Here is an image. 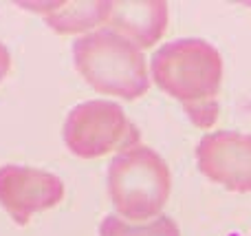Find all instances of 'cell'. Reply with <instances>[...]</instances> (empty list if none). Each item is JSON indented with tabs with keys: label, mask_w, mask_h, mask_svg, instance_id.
Returning <instances> with one entry per match:
<instances>
[{
	"label": "cell",
	"mask_w": 251,
	"mask_h": 236,
	"mask_svg": "<svg viewBox=\"0 0 251 236\" xmlns=\"http://www.w3.org/2000/svg\"><path fill=\"white\" fill-rule=\"evenodd\" d=\"M9 69H11V53H9V49L4 47L2 42H0V82L7 78Z\"/></svg>",
	"instance_id": "cell-10"
},
{
	"label": "cell",
	"mask_w": 251,
	"mask_h": 236,
	"mask_svg": "<svg viewBox=\"0 0 251 236\" xmlns=\"http://www.w3.org/2000/svg\"><path fill=\"white\" fill-rule=\"evenodd\" d=\"M100 236H181V232L170 216H156L150 223L130 225L124 219L110 214L101 221Z\"/></svg>",
	"instance_id": "cell-9"
},
{
	"label": "cell",
	"mask_w": 251,
	"mask_h": 236,
	"mask_svg": "<svg viewBox=\"0 0 251 236\" xmlns=\"http://www.w3.org/2000/svg\"><path fill=\"white\" fill-rule=\"evenodd\" d=\"M199 168L209 181L234 192H251V135L212 132L199 141Z\"/></svg>",
	"instance_id": "cell-6"
},
{
	"label": "cell",
	"mask_w": 251,
	"mask_h": 236,
	"mask_svg": "<svg viewBox=\"0 0 251 236\" xmlns=\"http://www.w3.org/2000/svg\"><path fill=\"white\" fill-rule=\"evenodd\" d=\"M168 25L165 2H113L106 29L124 35L137 49H148L163 35Z\"/></svg>",
	"instance_id": "cell-7"
},
{
	"label": "cell",
	"mask_w": 251,
	"mask_h": 236,
	"mask_svg": "<svg viewBox=\"0 0 251 236\" xmlns=\"http://www.w3.org/2000/svg\"><path fill=\"white\" fill-rule=\"evenodd\" d=\"M64 199V184L47 170L25 166L0 168V206L18 225H26L35 212L55 208Z\"/></svg>",
	"instance_id": "cell-5"
},
{
	"label": "cell",
	"mask_w": 251,
	"mask_h": 236,
	"mask_svg": "<svg viewBox=\"0 0 251 236\" xmlns=\"http://www.w3.org/2000/svg\"><path fill=\"white\" fill-rule=\"evenodd\" d=\"M139 131L122 110L108 100L77 104L64 122V144L75 157L97 159L108 153H124L139 144Z\"/></svg>",
	"instance_id": "cell-4"
},
{
	"label": "cell",
	"mask_w": 251,
	"mask_h": 236,
	"mask_svg": "<svg viewBox=\"0 0 251 236\" xmlns=\"http://www.w3.org/2000/svg\"><path fill=\"white\" fill-rule=\"evenodd\" d=\"M152 79L181 102L194 126L207 131L216 124L223 82V57L216 47L199 38L163 44L152 55Z\"/></svg>",
	"instance_id": "cell-1"
},
{
	"label": "cell",
	"mask_w": 251,
	"mask_h": 236,
	"mask_svg": "<svg viewBox=\"0 0 251 236\" xmlns=\"http://www.w3.org/2000/svg\"><path fill=\"white\" fill-rule=\"evenodd\" d=\"M168 163L152 148L137 144L119 153L108 168V192L117 214L143 223L161 214L170 199Z\"/></svg>",
	"instance_id": "cell-3"
},
{
	"label": "cell",
	"mask_w": 251,
	"mask_h": 236,
	"mask_svg": "<svg viewBox=\"0 0 251 236\" xmlns=\"http://www.w3.org/2000/svg\"><path fill=\"white\" fill-rule=\"evenodd\" d=\"M47 9H35L44 13V20L57 33H79L95 25L108 22L113 2H49Z\"/></svg>",
	"instance_id": "cell-8"
},
{
	"label": "cell",
	"mask_w": 251,
	"mask_h": 236,
	"mask_svg": "<svg viewBox=\"0 0 251 236\" xmlns=\"http://www.w3.org/2000/svg\"><path fill=\"white\" fill-rule=\"evenodd\" d=\"M73 60L79 75L104 95L137 100L150 88L148 62L141 49L106 26L75 40Z\"/></svg>",
	"instance_id": "cell-2"
}]
</instances>
